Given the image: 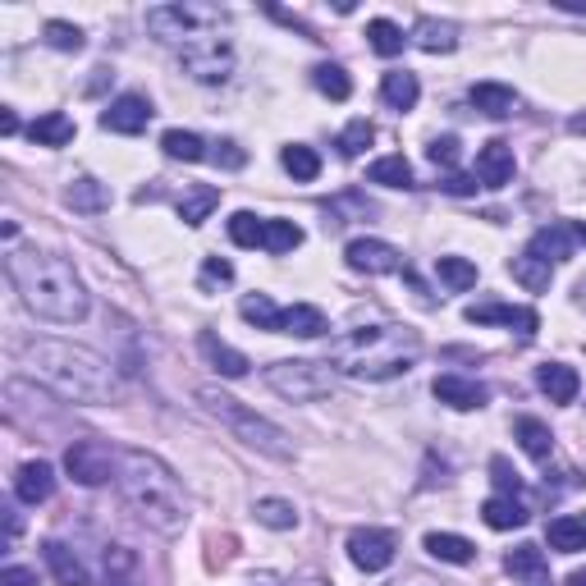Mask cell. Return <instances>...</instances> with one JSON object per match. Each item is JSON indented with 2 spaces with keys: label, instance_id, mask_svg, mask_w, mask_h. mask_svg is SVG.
Here are the masks:
<instances>
[{
  "label": "cell",
  "instance_id": "6f0895ef",
  "mask_svg": "<svg viewBox=\"0 0 586 586\" xmlns=\"http://www.w3.org/2000/svg\"><path fill=\"white\" fill-rule=\"evenodd\" d=\"M577 303H582V307H586V280H582V284H577Z\"/></svg>",
  "mask_w": 586,
  "mask_h": 586
},
{
  "label": "cell",
  "instance_id": "60d3db41",
  "mask_svg": "<svg viewBox=\"0 0 586 586\" xmlns=\"http://www.w3.org/2000/svg\"><path fill=\"white\" fill-rule=\"evenodd\" d=\"M367 37H371V51H376V55H399L403 42H408V37H403V28H399V23H390V19H371L367 23Z\"/></svg>",
  "mask_w": 586,
  "mask_h": 586
},
{
  "label": "cell",
  "instance_id": "7402d4cb",
  "mask_svg": "<svg viewBox=\"0 0 586 586\" xmlns=\"http://www.w3.org/2000/svg\"><path fill=\"white\" fill-rule=\"evenodd\" d=\"M413 42L422 46V51H431V55H449L458 46V23H449V19H417V28H413Z\"/></svg>",
  "mask_w": 586,
  "mask_h": 586
},
{
  "label": "cell",
  "instance_id": "91938a15",
  "mask_svg": "<svg viewBox=\"0 0 586 586\" xmlns=\"http://www.w3.org/2000/svg\"><path fill=\"white\" fill-rule=\"evenodd\" d=\"M303 586H330V582H321V577H312V582H303Z\"/></svg>",
  "mask_w": 586,
  "mask_h": 586
},
{
  "label": "cell",
  "instance_id": "f1b7e54d",
  "mask_svg": "<svg viewBox=\"0 0 586 586\" xmlns=\"http://www.w3.org/2000/svg\"><path fill=\"white\" fill-rule=\"evenodd\" d=\"M472 106H477L481 115H490V120H504V115H513V106H518V92L504 83H477L472 87Z\"/></svg>",
  "mask_w": 586,
  "mask_h": 586
},
{
  "label": "cell",
  "instance_id": "484cf974",
  "mask_svg": "<svg viewBox=\"0 0 586 586\" xmlns=\"http://www.w3.org/2000/svg\"><path fill=\"white\" fill-rule=\"evenodd\" d=\"M380 97H385V106L390 110H413L417 97H422L417 74H408V69H390V74L380 78Z\"/></svg>",
  "mask_w": 586,
  "mask_h": 586
},
{
  "label": "cell",
  "instance_id": "5bb4252c",
  "mask_svg": "<svg viewBox=\"0 0 586 586\" xmlns=\"http://www.w3.org/2000/svg\"><path fill=\"white\" fill-rule=\"evenodd\" d=\"M513 170H518V161H513V147L509 142H486V147H481L477 152V179L486 188H504L513 179Z\"/></svg>",
  "mask_w": 586,
  "mask_h": 586
},
{
  "label": "cell",
  "instance_id": "4316f807",
  "mask_svg": "<svg viewBox=\"0 0 586 586\" xmlns=\"http://www.w3.org/2000/svg\"><path fill=\"white\" fill-rule=\"evenodd\" d=\"M422 545L431 559H440V564H472V559H477V545L467 541V536H454V532H431Z\"/></svg>",
  "mask_w": 586,
  "mask_h": 586
},
{
  "label": "cell",
  "instance_id": "f35d334b",
  "mask_svg": "<svg viewBox=\"0 0 586 586\" xmlns=\"http://www.w3.org/2000/svg\"><path fill=\"white\" fill-rule=\"evenodd\" d=\"M252 513H257V522L261 527H271V532H293V527H298V509H293L289 500H275V495L271 500H257Z\"/></svg>",
  "mask_w": 586,
  "mask_h": 586
},
{
  "label": "cell",
  "instance_id": "816d5d0a",
  "mask_svg": "<svg viewBox=\"0 0 586 586\" xmlns=\"http://www.w3.org/2000/svg\"><path fill=\"white\" fill-rule=\"evenodd\" d=\"M0 586H37V573H33V568L10 564L5 573H0Z\"/></svg>",
  "mask_w": 586,
  "mask_h": 586
},
{
  "label": "cell",
  "instance_id": "3957f363",
  "mask_svg": "<svg viewBox=\"0 0 586 586\" xmlns=\"http://www.w3.org/2000/svg\"><path fill=\"white\" fill-rule=\"evenodd\" d=\"M422 353V339L408 326H362L330 339L326 362L353 380H394L408 376Z\"/></svg>",
  "mask_w": 586,
  "mask_h": 586
},
{
  "label": "cell",
  "instance_id": "d6a6232c",
  "mask_svg": "<svg viewBox=\"0 0 586 586\" xmlns=\"http://www.w3.org/2000/svg\"><path fill=\"white\" fill-rule=\"evenodd\" d=\"M216 207H220V188H211V184H197L193 193H184V202H179V220L197 229V225H202V220H207Z\"/></svg>",
  "mask_w": 586,
  "mask_h": 586
},
{
  "label": "cell",
  "instance_id": "f546056e",
  "mask_svg": "<svg viewBox=\"0 0 586 586\" xmlns=\"http://www.w3.org/2000/svg\"><path fill=\"white\" fill-rule=\"evenodd\" d=\"M65 202L74 211H83V216H97V211L110 207V188L97 184V179H74V184L65 188Z\"/></svg>",
  "mask_w": 586,
  "mask_h": 586
},
{
  "label": "cell",
  "instance_id": "bcb514c9",
  "mask_svg": "<svg viewBox=\"0 0 586 586\" xmlns=\"http://www.w3.org/2000/svg\"><path fill=\"white\" fill-rule=\"evenodd\" d=\"M234 280V266L225 257H207L202 261V289H216V284H229Z\"/></svg>",
  "mask_w": 586,
  "mask_h": 586
},
{
  "label": "cell",
  "instance_id": "ba28073f",
  "mask_svg": "<svg viewBox=\"0 0 586 586\" xmlns=\"http://www.w3.org/2000/svg\"><path fill=\"white\" fill-rule=\"evenodd\" d=\"M179 65H184L188 78H197V83H229V74H234V46L225 42V37H202V42H188L184 51H179Z\"/></svg>",
  "mask_w": 586,
  "mask_h": 586
},
{
  "label": "cell",
  "instance_id": "ab89813d",
  "mask_svg": "<svg viewBox=\"0 0 586 586\" xmlns=\"http://www.w3.org/2000/svg\"><path fill=\"white\" fill-rule=\"evenodd\" d=\"M229 239L239 243V248H261L266 243V220L252 216V211H234L229 216Z\"/></svg>",
  "mask_w": 586,
  "mask_h": 586
},
{
  "label": "cell",
  "instance_id": "ac0fdd59",
  "mask_svg": "<svg viewBox=\"0 0 586 586\" xmlns=\"http://www.w3.org/2000/svg\"><path fill=\"white\" fill-rule=\"evenodd\" d=\"M326 312L321 307H312V303H293V307H284V316H280V335H298V339H321L326 335Z\"/></svg>",
  "mask_w": 586,
  "mask_h": 586
},
{
  "label": "cell",
  "instance_id": "83f0119b",
  "mask_svg": "<svg viewBox=\"0 0 586 586\" xmlns=\"http://www.w3.org/2000/svg\"><path fill=\"white\" fill-rule=\"evenodd\" d=\"M513 435H518V445L527 458H536V463H545V458L554 454V435L545 422H536V417H518L513 422Z\"/></svg>",
  "mask_w": 586,
  "mask_h": 586
},
{
  "label": "cell",
  "instance_id": "f907efd6",
  "mask_svg": "<svg viewBox=\"0 0 586 586\" xmlns=\"http://www.w3.org/2000/svg\"><path fill=\"white\" fill-rule=\"evenodd\" d=\"M211 156H216V165H225V170H239V165H248V152H243L239 142H220Z\"/></svg>",
  "mask_w": 586,
  "mask_h": 586
},
{
  "label": "cell",
  "instance_id": "7a4b0ae2",
  "mask_svg": "<svg viewBox=\"0 0 586 586\" xmlns=\"http://www.w3.org/2000/svg\"><path fill=\"white\" fill-rule=\"evenodd\" d=\"M5 271H10V284L19 289L23 307L42 321H55V326H78L87 316V289L74 275L65 257L55 252H37V248H19L5 257Z\"/></svg>",
  "mask_w": 586,
  "mask_h": 586
},
{
  "label": "cell",
  "instance_id": "8fae6325",
  "mask_svg": "<svg viewBox=\"0 0 586 586\" xmlns=\"http://www.w3.org/2000/svg\"><path fill=\"white\" fill-rule=\"evenodd\" d=\"M344 261H348V271H358V275H394V271H403V252L394 248V243H385V239H353L344 248Z\"/></svg>",
  "mask_w": 586,
  "mask_h": 586
},
{
  "label": "cell",
  "instance_id": "7bdbcfd3",
  "mask_svg": "<svg viewBox=\"0 0 586 586\" xmlns=\"http://www.w3.org/2000/svg\"><path fill=\"white\" fill-rule=\"evenodd\" d=\"M435 275H440L449 289H458V293L477 284V266H472V261H463V257H440V261H435Z\"/></svg>",
  "mask_w": 586,
  "mask_h": 586
},
{
  "label": "cell",
  "instance_id": "681fc988",
  "mask_svg": "<svg viewBox=\"0 0 586 586\" xmlns=\"http://www.w3.org/2000/svg\"><path fill=\"white\" fill-rule=\"evenodd\" d=\"M440 188H445L449 197H472V193H477V174H445V179H440Z\"/></svg>",
  "mask_w": 586,
  "mask_h": 586
},
{
  "label": "cell",
  "instance_id": "4dcf8cb0",
  "mask_svg": "<svg viewBox=\"0 0 586 586\" xmlns=\"http://www.w3.org/2000/svg\"><path fill=\"white\" fill-rule=\"evenodd\" d=\"M545 541H550V550H559V554L586 550V518H554L550 527H545Z\"/></svg>",
  "mask_w": 586,
  "mask_h": 586
},
{
  "label": "cell",
  "instance_id": "e0dca14e",
  "mask_svg": "<svg viewBox=\"0 0 586 586\" xmlns=\"http://www.w3.org/2000/svg\"><path fill=\"white\" fill-rule=\"evenodd\" d=\"M42 559H46V568H51V577H55L60 586H92V573H87L83 559H78L69 545L46 541V545H42Z\"/></svg>",
  "mask_w": 586,
  "mask_h": 586
},
{
  "label": "cell",
  "instance_id": "ee69618b",
  "mask_svg": "<svg viewBox=\"0 0 586 586\" xmlns=\"http://www.w3.org/2000/svg\"><path fill=\"white\" fill-rule=\"evenodd\" d=\"M371 142H376V124H371V120H353L344 133H339V152H344V156H362Z\"/></svg>",
  "mask_w": 586,
  "mask_h": 586
},
{
  "label": "cell",
  "instance_id": "d6986e66",
  "mask_svg": "<svg viewBox=\"0 0 586 586\" xmlns=\"http://www.w3.org/2000/svg\"><path fill=\"white\" fill-rule=\"evenodd\" d=\"M197 348H202V358H207L211 367H216L220 376H229V380L248 376V367H252V362L243 358L239 348H229L225 339H216V335H211V330H207V335H202V339H197Z\"/></svg>",
  "mask_w": 586,
  "mask_h": 586
},
{
  "label": "cell",
  "instance_id": "8d00e7d4",
  "mask_svg": "<svg viewBox=\"0 0 586 586\" xmlns=\"http://www.w3.org/2000/svg\"><path fill=\"white\" fill-rule=\"evenodd\" d=\"M312 83H316V92H321V97H330V101H348V97H353V78L344 74V65H316L312 69Z\"/></svg>",
  "mask_w": 586,
  "mask_h": 586
},
{
  "label": "cell",
  "instance_id": "52a82bcc",
  "mask_svg": "<svg viewBox=\"0 0 586 586\" xmlns=\"http://www.w3.org/2000/svg\"><path fill=\"white\" fill-rule=\"evenodd\" d=\"M266 385L289 403H316L335 394V371H330V362H307V358L271 362L266 367Z\"/></svg>",
  "mask_w": 586,
  "mask_h": 586
},
{
  "label": "cell",
  "instance_id": "44dd1931",
  "mask_svg": "<svg viewBox=\"0 0 586 586\" xmlns=\"http://www.w3.org/2000/svg\"><path fill=\"white\" fill-rule=\"evenodd\" d=\"M504 568H509L518 582H527V586H550V564H545L541 545H518V550L504 559Z\"/></svg>",
  "mask_w": 586,
  "mask_h": 586
},
{
  "label": "cell",
  "instance_id": "6da1fadb",
  "mask_svg": "<svg viewBox=\"0 0 586 586\" xmlns=\"http://www.w3.org/2000/svg\"><path fill=\"white\" fill-rule=\"evenodd\" d=\"M23 367L69 403H115V394H120L115 367L101 353L69 344V339H33L23 348Z\"/></svg>",
  "mask_w": 586,
  "mask_h": 586
},
{
  "label": "cell",
  "instance_id": "b9f144b4",
  "mask_svg": "<svg viewBox=\"0 0 586 586\" xmlns=\"http://www.w3.org/2000/svg\"><path fill=\"white\" fill-rule=\"evenodd\" d=\"M298 243H303V229L293 225V220H266V243H261L266 252L284 257V252H293Z\"/></svg>",
  "mask_w": 586,
  "mask_h": 586
},
{
  "label": "cell",
  "instance_id": "277c9868",
  "mask_svg": "<svg viewBox=\"0 0 586 586\" xmlns=\"http://www.w3.org/2000/svg\"><path fill=\"white\" fill-rule=\"evenodd\" d=\"M120 495L133 513H138L152 532L161 536H179L188 522V500L174 472L161 463L156 454H142V449H124L120 454Z\"/></svg>",
  "mask_w": 586,
  "mask_h": 586
},
{
  "label": "cell",
  "instance_id": "f5cc1de1",
  "mask_svg": "<svg viewBox=\"0 0 586 586\" xmlns=\"http://www.w3.org/2000/svg\"><path fill=\"white\" fill-rule=\"evenodd\" d=\"M0 133H5V138H14V133H19V120H14V110H0Z\"/></svg>",
  "mask_w": 586,
  "mask_h": 586
},
{
  "label": "cell",
  "instance_id": "d4e9b609",
  "mask_svg": "<svg viewBox=\"0 0 586 586\" xmlns=\"http://www.w3.org/2000/svg\"><path fill=\"white\" fill-rule=\"evenodd\" d=\"M481 518H486L490 532H513V527L527 522V509H522L518 495H490V500L481 504Z\"/></svg>",
  "mask_w": 586,
  "mask_h": 586
},
{
  "label": "cell",
  "instance_id": "7c38bea8",
  "mask_svg": "<svg viewBox=\"0 0 586 586\" xmlns=\"http://www.w3.org/2000/svg\"><path fill=\"white\" fill-rule=\"evenodd\" d=\"M467 321L472 326H509L518 330L522 339H532L541 330V316L532 307H509V303H481V307H467Z\"/></svg>",
  "mask_w": 586,
  "mask_h": 586
},
{
  "label": "cell",
  "instance_id": "30bf717a",
  "mask_svg": "<svg viewBox=\"0 0 586 586\" xmlns=\"http://www.w3.org/2000/svg\"><path fill=\"white\" fill-rule=\"evenodd\" d=\"M394 550H399L394 532H380V527H358V532L348 536V559H353V568H362V573H380V568H390Z\"/></svg>",
  "mask_w": 586,
  "mask_h": 586
},
{
  "label": "cell",
  "instance_id": "5b68a950",
  "mask_svg": "<svg viewBox=\"0 0 586 586\" xmlns=\"http://www.w3.org/2000/svg\"><path fill=\"white\" fill-rule=\"evenodd\" d=\"M197 403H202V408H207L220 426H229V431L239 435L243 445L257 449V454L280 458V463H289V458H293V440H289V435H284L275 422H266L261 413H252L248 403H239L234 394H220L216 385H202V390H197Z\"/></svg>",
  "mask_w": 586,
  "mask_h": 586
},
{
  "label": "cell",
  "instance_id": "ffe728a7",
  "mask_svg": "<svg viewBox=\"0 0 586 586\" xmlns=\"http://www.w3.org/2000/svg\"><path fill=\"white\" fill-rule=\"evenodd\" d=\"M573 229L568 225H545V229H536L532 234V243H527V252H532V257H541V261H568L573 257Z\"/></svg>",
  "mask_w": 586,
  "mask_h": 586
},
{
  "label": "cell",
  "instance_id": "e575fe53",
  "mask_svg": "<svg viewBox=\"0 0 586 586\" xmlns=\"http://www.w3.org/2000/svg\"><path fill=\"white\" fill-rule=\"evenodd\" d=\"M367 179L371 184H385V188H413V165L403 161V156H380V161H371Z\"/></svg>",
  "mask_w": 586,
  "mask_h": 586
},
{
  "label": "cell",
  "instance_id": "d590c367",
  "mask_svg": "<svg viewBox=\"0 0 586 586\" xmlns=\"http://www.w3.org/2000/svg\"><path fill=\"white\" fill-rule=\"evenodd\" d=\"M280 161H284V170L298 179V184H312L316 174H321V156L312 152V147H303V142H289L280 152Z\"/></svg>",
  "mask_w": 586,
  "mask_h": 586
},
{
  "label": "cell",
  "instance_id": "836d02e7",
  "mask_svg": "<svg viewBox=\"0 0 586 586\" xmlns=\"http://www.w3.org/2000/svg\"><path fill=\"white\" fill-rule=\"evenodd\" d=\"M239 316L248 321V326H257V330H275V335H280V316H284V312L271 303V298H266V293H248V298L239 303Z\"/></svg>",
  "mask_w": 586,
  "mask_h": 586
},
{
  "label": "cell",
  "instance_id": "1f68e13d",
  "mask_svg": "<svg viewBox=\"0 0 586 586\" xmlns=\"http://www.w3.org/2000/svg\"><path fill=\"white\" fill-rule=\"evenodd\" d=\"M509 271H513V280H518L522 289L545 293V289H550L554 266H550V261H541V257H532V252H522V257H513V261H509Z\"/></svg>",
  "mask_w": 586,
  "mask_h": 586
},
{
  "label": "cell",
  "instance_id": "11a10c76",
  "mask_svg": "<svg viewBox=\"0 0 586 586\" xmlns=\"http://www.w3.org/2000/svg\"><path fill=\"white\" fill-rule=\"evenodd\" d=\"M568 229H573V239H577V243H586V220H577V225H568Z\"/></svg>",
  "mask_w": 586,
  "mask_h": 586
},
{
  "label": "cell",
  "instance_id": "4fadbf2b",
  "mask_svg": "<svg viewBox=\"0 0 586 586\" xmlns=\"http://www.w3.org/2000/svg\"><path fill=\"white\" fill-rule=\"evenodd\" d=\"M147 120H152V101L147 97H115L106 110H101V129L106 133H124V138H133V133L147 129Z\"/></svg>",
  "mask_w": 586,
  "mask_h": 586
},
{
  "label": "cell",
  "instance_id": "74e56055",
  "mask_svg": "<svg viewBox=\"0 0 586 586\" xmlns=\"http://www.w3.org/2000/svg\"><path fill=\"white\" fill-rule=\"evenodd\" d=\"M161 152L174 156V161H202V156H207V142L188 129H170V133H161Z\"/></svg>",
  "mask_w": 586,
  "mask_h": 586
},
{
  "label": "cell",
  "instance_id": "db71d44e",
  "mask_svg": "<svg viewBox=\"0 0 586 586\" xmlns=\"http://www.w3.org/2000/svg\"><path fill=\"white\" fill-rule=\"evenodd\" d=\"M564 586H586V568H577V573H568Z\"/></svg>",
  "mask_w": 586,
  "mask_h": 586
},
{
  "label": "cell",
  "instance_id": "cb8c5ba5",
  "mask_svg": "<svg viewBox=\"0 0 586 586\" xmlns=\"http://www.w3.org/2000/svg\"><path fill=\"white\" fill-rule=\"evenodd\" d=\"M28 138L37 147H65V142H74V120H69L65 110H46V115H37L28 124Z\"/></svg>",
  "mask_w": 586,
  "mask_h": 586
},
{
  "label": "cell",
  "instance_id": "8992f818",
  "mask_svg": "<svg viewBox=\"0 0 586 586\" xmlns=\"http://www.w3.org/2000/svg\"><path fill=\"white\" fill-rule=\"evenodd\" d=\"M147 33L156 42L174 46V51H184L188 42L225 33V14L216 5H193V0H184V5H156V10H147Z\"/></svg>",
  "mask_w": 586,
  "mask_h": 586
},
{
  "label": "cell",
  "instance_id": "2e32d148",
  "mask_svg": "<svg viewBox=\"0 0 586 586\" xmlns=\"http://www.w3.org/2000/svg\"><path fill=\"white\" fill-rule=\"evenodd\" d=\"M14 495H19L23 504H46L55 495V472L51 463H23L19 472H14Z\"/></svg>",
  "mask_w": 586,
  "mask_h": 586
},
{
  "label": "cell",
  "instance_id": "9f6ffc18",
  "mask_svg": "<svg viewBox=\"0 0 586 586\" xmlns=\"http://www.w3.org/2000/svg\"><path fill=\"white\" fill-rule=\"evenodd\" d=\"M568 129H573V133H586V115H573V120H568Z\"/></svg>",
  "mask_w": 586,
  "mask_h": 586
},
{
  "label": "cell",
  "instance_id": "680465c9",
  "mask_svg": "<svg viewBox=\"0 0 586 586\" xmlns=\"http://www.w3.org/2000/svg\"><path fill=\"white\" fill-rule=\"evenodd\" d=\"M252 586H280V582H275V577H261V582H252Z\"/></svg>",
  "mask_w": 586,
  "mask_h": 586
},
{
  "label": "cell",
  "instance_id": "9c48e42d",
  "mask_svg": "<svg viewBox=\"0 0 586 586\" xmlns=\"http://www.w3.org/2000/svg\"><path fill=\"white\" fill-rule=\"evenodd\" d=\"M65 472L78 486H106L110 477H120V454L106 440H74L65 449Z\"/></svg>",
  "mask_w": 586,
  "mask_h": 586
},
{
  "label": "cell",
  "instance_id": "603a6c76",
  "mask_svg": "<svg viewBox=\"0 0 586 586\" xmlns=\"http://www.w3.org/2000/svg\"><path fill=\"white\" fill-rule=\"evenodd\" d=\"M536 385H541L545 394H550V403H573L577 390H582V380H577L573 367H564V362H545L541 371H536Z\"/></svg>",
  "mask_w": 586,
  "mask_h": 586
},
{
  "label": "cell",
  "instance_id": "c3c4849f",
  "mask_svg": "<svg viewBox=\"0 0 586 586\" xmlns=\"http://www.w3.org/2000/svg\"><path fill=\"white\" fill-rule=\"evenodd\" d=\"M426 156H431L440 170H449V165H458V138H431V147H426Z\"/></svg>",
  "mask_w": 586,
  "mask_h": 586
},
{
  "label": "cell",
  "instance_id": "7dc6e473",
  "mask_svg": "<svg viewBox=\"0 0 586 586\" xmlns=\"http://www.w3.org/2000/svg\"><path fill=\"white\" fill-rule=\"evenodd\" d=\"M490 477H495V486H500V495H522V477H518V472H513L509 463H504V458H495V463H490Z\"/></svg>",
  "mask_w": 586,
  "mask_h": 586
},
{
  "label": "cell",
  "instance_id": "9a60e30c",
  "mask_svg": "<svg viewBox=\"0 0 586 586\" xmlns=\"http://www.w3.org/2000/svg\"><path fill=\"white\" fill-rule=\"evenodd\" d=\"M431 394L440 403H449V408H458V413H472V408L486 403V385H477V380H467V376H435Z\"/></svg>",
  "mask_w": 586,
  "mask_h": 586
},
{
  "label": "cell",
  "instance_id": "f6af8a7d",
  "mask_svg": "<svg viewBox=\"0 0 586 586\" xmlns=\"http://www.w3.org/2000/svg\"><path fill=\"white\" fill-rule=\"evenodd\" d=\"M42 33H46V46H55V51H83V28H74L65 19H51Z\"/></svg>",
  "mask_w": 586,
  "mask_h": 586
}]
</instances>
